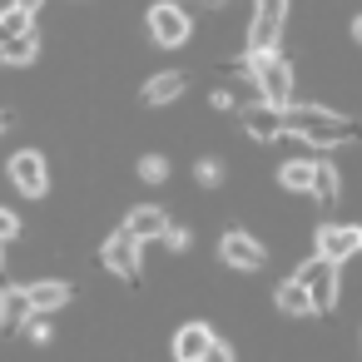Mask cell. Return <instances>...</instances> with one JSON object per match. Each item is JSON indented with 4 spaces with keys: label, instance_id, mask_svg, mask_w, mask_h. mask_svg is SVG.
Returning <instances> with one entry per match:
<instances>
[{
    "label": "cell",
    "instance_id": "29",
    "mask_svg": "<svg viewBox=\"0 0 362 362\" xmlns=\"http://www.w3.org/2000/svg\"><path fill=\"white\" fill-rule=\"evenodd\" d=\"M0 273H6V243H0Z\"/></svg>",
    "mask_w": 362,
    "mask_h": 362
},
{
    "label": "cell",
    "instance_id": "31",
    "mask_svg": "<svg viewBox=\"0 0 362 362\" xmlns=\"http://www.w3.org/2000/svg\"><path fill=\"white\" fill-rule=\"evenodd\" d=\"M6 124H11V115H0V129H6Z\"/></svg>",
    "mask_w": 362,
    "mask_h": 362
},
{
    "label": "cell",
    "instance_id": "12",
    "mask_svg": "<svg viewBox=\"0 0 362 362\" xmlns=\"http://www.w3.org/2000/svg\"><path fill=\"white\" fill-rule=\"evenodd\" d=\"M184 90H189V75H184V70H159V75H154V80L139 90V95H144V105L164 110V105H174Z\"/></svg>",
    "mask_w": 362,
    "mask_h": 362
},
{
    "label": "cell",
    "instance_id": "18",
    "mask_svg": "<svg viewBox=\"0 0 362 362\" xmlns=\"http://www.w3.org/2000/svg\"><path fill=\"white\" fill-rule=\"evenodd\" d=\"M30 30H35V16H30V11H21V6L0 11V45H6V40H21V35H30Z\"/></svg>",
    "mask_w": 362,
    "mask_h": 362
},
{
    "label": "cell",
    "instance_id": "8",
    "mask_svg": "<svg viewBox=\"0 0 362 362\" xmlns=\"http://www.w3.org/2000/svg\"><path fill=\"white\" fill-rule=\"evenodd\" d=\"M100 258H105V268H110L115 278H124V283H139V238H134L129 228H115V233L105 238Z\"/></svg>",
    "mask_w": 362,
    "mask_h": 362
},
{
    "label": "cell",
    "instance_id": "2",
    "mask_svg": "<svg viewBox=\"0 0 362 362\" xmlns=\"http://www.w3.org/2000/svg\"><path fill=\"white\" fill-rule=\"evenodd\" d=\"M248 65H253V90H258V100L273 105V110H288V105H293V70H288V60L273 50V55H248Z\"/></svg>",
    "mask_w": 362,
    "mask_h": 362
},
{
    "label": "cell",
    "instance_id": "28",
    "mask_svg": "<svg viewBox=\"0 0 362 362\" xmlns=\"http://www.w3.org/2000/svg\"><path fill=\"white\" fill-rule=\"evenodd\" d=\"M352 40H357V45H362V16H357V21H352Z\"/></svg>",
    "mask_w": 362,
    "mask_h": 362
},
{
    "label": "cell",
    "instance_id": "15",
    "mask_svg": "<svg viewBox=\"0 0 362 362\" xmlns=\"http://www.w3.org/2000/svg\"><path fill=\"white\" fill-rule=\"evenodd\" d=\"M124 228H129V233L144 243V238H164V233H169V218H164V209H154V204H139V209H129Z\"/></svg>",
    "mask_w": 362,
    "mask_h": 362
},
{
    "label": "cell",
    "instance_id": "26",
    "mask_svg": "<svg viewBox=\"0 0 362 362\" xmlns=\"http://www.w3.org/2000/svg\"><path fill=\"white\" fill-rule=\"evenodd\" d=\"M164 238H169V248H179V253L189 248V228H174V223H169V233H164Z\"/></svg>",
    "mask_w": 362,
    "mask_h": 362
},
{
    "label": "cell",
    "instance_id": "21",
    "mask_svg": "<svg viewBox=\"0 0 362 362\" xmlns=\"http://www.w3.org/2000/svg\"><path fill=\"white\" fill-rule=\"evenodd\" d=\"M139 179H144V184H164V179H169V159H164V154H144V159H139Z\"/></svg>",
    "mask_w": 362,
    "mask_h": 362
},
{
    "label": "cell",
    "instance_id": "24",
    "mask_svg": "<svg viewBox=\"0 0 362 362\" xmlns=\"http://www.w3.org/2000/svg\"><path fill=\"white\" fill-rule=\"evenodd\" d=\"M16 233H21V218H16L11 209H0V243H11Z\"/></svg>",
    "mask_w": 362,
    "mask_h": 362
},
{
    "label": "cell",
    "instance_id": "19",
    "mask_svg": "<svg viewBox=\"0 0 362 362\" xmlns=\"http://www.w3.org/2000/svg\"><path fill=\"white\" fill-rule=\"evenodd\" d=\"M35 55H40L35 30H30V35H21V40H6V45H0V65H30Z\"/></svg>",
    "mask_w": 362,
    "mask_h": 362
},
{
    "label": "cell",
    "instance_id": "1",
    "mask_svg": "<svg viewBox=\"0 0 362 362\" xmlns=\"http://www.w3.org/2000/svg\"><path fill=\"white\" fill-rule=\"evenodd\" d=\"M283 124H288V134H298V139L313 144V149H337V144H347V139H362V124H352V119H342V115H332V110H317V105L283 110Z\"/></svg>",
    "mask_w": 362,
    "mask_h": 362
},
{
    "label": "cell",
    "instance_id": "23",
    "mask_svg": "<svg viewBox=\"0 0 362 362\" xmlns=\"http://www.w3.org/2000/svg\"><path fill=\"white\" fill-rule=\"evenodd\" d=\"M25 337H30V342H50V322H45V313H35V317L25 322Z\"/></svg>",
    "mask_w": 362,
    "mask_h": 362
},
{
    "label": "cell",
    "instance_id": "11",
    "mask_svg": "<svg viewBox=\"0 0 362 362\" xmlns=\"http://www.w3.org/2000/svg\"><path fill=\"white\" fill-rule=\"evenodd\" d=\"M214 342H218V337H214L209 322H184V327L174 332V362H204Z\"/></svg>",
    "mask_w": 362,
    "mask_h": 362
},
{
    "label": "cell",
    "instance_id": "14",
    "mask_svg": "<svg viewBox=\"0 0 362 362\" xmlns=\"http://www.w3.org/2000/svg\"><path fill=\"white\" fill-rule=\"evenodd\" d=\"M70 298H75V288L70 283H60V278H45V283H30V308L35 313H60V308H70Z\"/></svg>",
    "mask_w": 362,
    "mask_h": 362
},
{
    "label": "cell",
    "instance_id": "7",
    "mask_svg": "<svg viewBox=\"0 0 362 362\" xmlns=\"http://www.w3.org/2000/svg\"><path fill=\"white\" fill-rule=\"evenodd\" d=\"M218 258H223L228 268H238V273H258V268L268 263V248H263L248 228H228V233L218 238Z\"/></svg>",
    "mask_w": 362,
    "mask_h": 362
},
{
    "label": "cell",
    "instance_id": "16",
    "mask_svg": "<svg viewBox=\"0 0 362 362\" xmlns=\"http://www.w3.org/2000/svg\"><path fill=\"white\" fill-rule=\"evenodd\" d=\"M313 179H317V159H303V154L278 169V184H283L288 194H313Z\"/></svg>",
    "mask_w": 362,
    "mask_h": 362
},
{
    "label": "cell",
    "instance_id": "6",
    "mask_svg": "<svg viewBox=\"0 0 362 362\" xmlns=\"http://www.w3.org/2000/svg\"><path fill=\"white\" fill-rule=\"evenodd\" d=\"M6 169H11V184H16L25 199H45V194H50V169H45V159H40V149H16Z\"/></svg>",
    "mask_w": 362,
    "mask_h": 362
},
{
    "label": "cell",
    "instance_id": "5",
    "mask_svg": "<svg viewBox=\"0 0 362 362\" xmlns=\"http://www.w3.org/2000/svg\"><path fill=\"white\" fill-rule=\"evenodd\" d=\"M293 278L313 293V308H317V313H332V308H337V263H327V258L313 253Z\"/></svg>",
    "mask_w": 362,
    "mask_h": 362
},
{
    "label": "cell",
    "instance_id": "22",
    "mask_svg": "<svg viewBox=\"0 0 362 362\" xmlns=\"http://www.w3.org/2000/svg\"><path fill=\"white\" fill-rule=\"evenodd\" d=\"M218 179H223V164H218V159H204V164H199V184H204V189H214Z\"/></svg>",
    "mask_w": 362,
    "mask_h": 362
},
{
    "label": "cell",
    "instance_id": "27",
    "mask_svg": "<svg viewBox=\"0 0 362 362\" xmlns=\"http://www.w3.org/2000/svg\"><path fill=\"white\" fill-rule=\"evenodd\" d=\"M228 105H233V95H228V90H214V110H228ZM233 110H238V105H233Z\"/></svg>",
    "mask_w": 362,
    "mask_h": 362
},
{
    "label": "cell",
    "instance_id": "20",
    "mask_svg": "<svg viewBox=\"0 0 362 362\" xmlns=\"http://www.w3.org/2000/svg\"><path fill=\"white\" fill-rule=\"evenodd\" d=\"M337 194H342V189H337V169H332L327 159H317V179H313V199L332 209V204H337Z\"/></svg>",
    "mask_w": 362,
    "mask_h": 362
},
{
    "label": "cell",
    "instance_id": "13",
    "mask_svg": "<svg viewBox=\"0 0 362 362\" xmlns=\"http://www.w3.org/2000/svg\"><path fill=\"white\" fill-rule=\"evenodd\" d=\"M30 317H35V308H30V288H6V293H0V327H6V332L25 327Z\"/></svg>",
    "mask_w": 362,
    "mask_h": 362
},
{
    "label": "cell",
    "instance_id": "9",
    "mask_svg": "<svg viewBox=\"0 0 362 362\" xmlns=\"http://www.w3.org/2000/svg\"><path fill=\"white\" fill-rule=\"evenodd\" d=\"M352 253H362V228H357V223H322V228H317V258L342 263V258H352Z\"/></svg>",
    "mask_w": 362,
    "mask_h": 362
},
{
    "label": "cell",
    "instance_id": "17",
    "mask_svg": "<svg viewBox=\"0 0 362 362\" xmlns=\"http://www.w3.org/2000/svg\"><path fill=\"white\" fill-rule=\"evenodd\" d=\"M273 308H283L288 317H308V313H317V308H313V293H308L298 278L278 283V293H273Z\"/></svg>",
    "mask_w": 362,
    "mask_h": 362
},
{
    "label": "cell",
    "instance_id": "3",
    "mask_svg": "<svg viewBox=\"0 0 362 362\" xmlns=\"http://www.w3.org/2000/svg\"><path fill=\"white\" fill-rule=\"evenodd\" d=\"M288 21V0H253V21H248V55H273L278 30Z\"/></svg>",
    "mask_w": 362,
    "mask_h": 362
},
{
    "label": "cell",
    "instance_id": "10",
    "mask_svg": "<svg viewBox=\"0 0 362 362\" xmlns=\"http://www.w3.org/2000/svg\"><path fill=\"white\" fill-rule=\"evenodd\" d=\"M238 115H243V129H248L258 144H273V139H283V134H288L283 110H273V105H243Z\"/></svg>",
    "mask_w": 362,
    "mask_h": 362
},
{
    "label": "cell",
    "instance_id": "25",
    "mask_svg": "<svg viewBox=\"0 0 362 362\" xmlns=\"http://www.w3.org/2000/svg\"><path fill=\"white\" fill-rule=\"evenodd\" d=\"M204 362H233V347H228V342L218 337V342L209 347V357H204Z\"/></svg>",
    "mask_w": 362,
    "mask_h": 362
},
{
    "label": "cell",
    "instance_id": "30",
    "mask_svg": "<svg viewBox=\"0 0 362 362\" xmlns=\"http://www.w3.org/2000/svg\"><path fill=\"white\" fill-rule=\"evenodd\" d=\"M204 6H214V11H218V6H228V0H204Z\"/></svg>",
    "mask_w": 362,
    "mask_h": 362
},
{
    "label": "cell",
    "instance_id": "4",
    "mask_svg": "<svg viewBox=\"0 0 362 362\" xmlns=\"http://www.w3.org/2000/svg\"><path fill=\"white\" fill-rule=\"evenodd\" d=\"M189 11L184 6H174V0H154L149 6V40L154 45H164V50H179L184 40H189Z\"/></svg>",
    "mask_w": 362,
    "mask_h": 362
}]
</instances>
